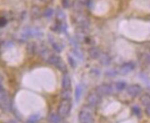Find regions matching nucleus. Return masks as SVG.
Returning <instances> with one entry per match:
<instances>
[{
	"instance_id": "f257e3e1",
	"label": "nucleus",
	"mask_w": 150,
	"mask_h": 123,
	"mask_svg": "<svg viewBox=\"0 0 150 123\" xmlns=\"http://www.w3.org/2000/svg\"><path fill=\"white\" fill-rule=\"evenodd\" d=\"M75 21L78 24V26L83 29H87L90 25V21L88 17L84 15V13L81 14H75Z\"/></svg>"
},
{
	"instance_id": "f03ea898",
	"label": "nucleus",
	"mask_w": 150,
	"mask_h": 123,
	"mask_svg": "<svg viewBox=\"0 0 150 123\" xmlns=\"http://www.w3.org/2000/svg\"><path fill=\"white\" fill-rule=\"evenodd\" d=\"M71 8H72L73 11H74V14H81V13H84L86 6H85V4L81 1V0H74L72 2Z\"/></svg>"
},
{
	"instance_id": "7ed1b4c3",
	"label": "nucleus",
	"mask_w": 150,
	"mask_h": 123,
	"mask_svg": "<svg viewBox=\"0 0 150 123\" xmlns=\"http://www.w3.org/2000/svg\"><path fill=\"white\" fill-rule=\"evenodd\" d=\"M42 15V13L41 9L39 8V6H32L31 10H30V16H31L32 19H36L38 18H40Z\"/></svg>"
},
{
	"instance_id": "20e7f679",
	"label": "nucleus",
	"mask_w": 150,
	"mask_h": 123,
	"mask_svg": "<svg viewBox=\"0 0 150 123\" xmlns=\"http://www.w3.org/2000/svg\"><path fill=\"white\" fill-rule=\"evenodd\" d=\"M55 16H56V19L57 21H62L64 22L66 21V13L64 12V10H62L61 9H58L55 12Z\"/></svg>"
},
{
	"instance_id": "39448f33",
	"label": "nucleus",
	"mask_w": 150,
	"mask_h": 123,
	"mask_svg": "<svg viewBox=\"0 0 150 123\" xmlns=\"http://www.w3.org/2000/svg\"><path fill=\"white\" fill-rule=\"evenodd\" d=\"M62 86L64 89H68L70 87V78L68 75H64L63 78V82H62Z\"/></svg>"
},
{
	"instance_id": "423d86ee",
	"label": "nucleus",
	"mask_w": 150,
	"mask_h": 123,
	"mask_svg": "<svg viewBox=\"0 0 150 123\" xmlns=\"http://www.w3.org/2000/svg\"><path fill=\"white\" fill-rule=\"evenodd\" d=\"M54 15V10L51 8H47L43 12H42V16L44 18H51Z\"/></svg>"
},
{
	"instance_id": "0eeeda50",
	"label": "nucleus",
	"mask_w": 150,
	"mask_h": 123,
	"mask_svg": "<svg viewBox=\"0 0 150 123\" xmlns=\"http://www.w3.org/2000/svg\"><path fill=\"white\" fill-rule=\"evenodd\" d=\"M72 0H61V4L64 9H70L72 6Z\"/></svg>"
},
{
	"instance_id": "6e6552de",
	"label": "nucleus",
	"mask_w": 150,
	"mask_h": 123,
	"mask_svg": "<svg viewBox=\"0 0 150 123\" xmlns=\"http://www.w3.org/2000/svg\"><path fill=\"white\" fill-rule=\"evenodd\" d=\"M6 19L3 18H0V26H4V25H6Z\"/></svg>"
},
{
	"instance_id": "1a4fd4ad",
	"label": "nucleus",
	"mask_w": 150,
	"mask_h": 123,
	"mask_svg": "<svg viewBox=\"0 0 150 123\" xmlns=\"http://www.w3.org/2000/svg\"><path fill=\"white\" fill-rule=\"evenodd\" d=\"M2 82H3V79H2L1 75H0V91L3 90V87H2Z\"/></svg>"
},
{
	"instance_id": "9d476101",
	"label": "nucleus",
	"mask_w": 150,
	"mask_h": 123,
	"mask_svg": "<svg viewBox=\"0 0 150 123\" xmlns=\"http://www.w3.org/2000/svg\"><path fill=\"white\" fill-rule=\"evenodd\" d=\"M42 2H44V3H48V2H52L53 0H41Z\"/></svg>"
}]
</instances>
